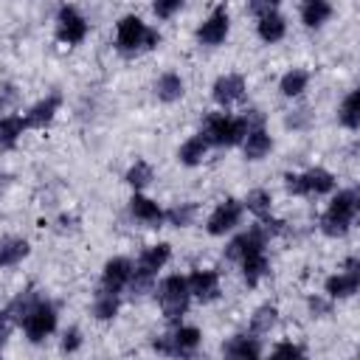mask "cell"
<instances>
[{"instance_id": "1", "label": "cell", "mask_w": 360, "mask_h": 360, "mask_svg": "<svg viewBox=\"0 0 360 360\" xmlns=\"http://www.w3.org/2000/svg\"><path fill=\"white\" fill-rule=\"evenodd\" d=\"M6 312H8V321H17L22 326L31 343H42L56 329V307L34 290L17 295Z\"/></svg>"}, {"instance_id": "2", "label": "cell", "mask_w": 360, "mask_h": 360, "mask_svg": "<svg viewBox=\"0 0 360 360\" xmlns=\"http://www.w3.org/2000/svg\"><path fill=\"white\" fill-rule=\"evenodd\" d=\"M158 42H160V34L152 31V28H149L141 17H135V14L121 17L118 25H115V48H118V53H124V56H135V53H141V51H149V48H155Z\"/></svg>"}, {"instance_id": "3", "label": "cell", "mask_w": 360, "mask_h": 360, "mask_svg": "<svg viewBox=\"0 0 360 360\" xmlns=\"http://www.w3.org/2000/svg\"><path fill=\"white\" fill-rule=\"evenodd\" d=\"M169 256H172V248H169L166 242L149 245V248L141 253L138 264H132V276H129V284H127L129 292H132V295H146V292L152 290V284H155L158 270H163V264L169 262Z\"/></svg>"}, {"instance_id": "4", "label": "cell", "mask_w": 360, "mask_h": 360, "mask_svg": "<svg viewBox=\"0 0 360 360\" xmlns=\"http://www.w3.org/2000/svg\"><path fill=\"white\" fill-rule=\"evenodd\" d=\"M354 214H357V191L354 188H343L332 197L329 208L323 211L321 217V231L332 239L338 236H346L352 222H354Z\"/></svg>"}, {"instance_id": "5", "label": "cell", "mask_w": 360, "mask_h": 360, "mask_svg": "<svg viewBox=\"0 0 360 360\" xmlns=\"http://www.w3.org/2000/svg\"><path fill=\"white\" fill-rule=\"evenodd\" d=\"M248 129L250 127H248L245 115L236 118V115H228V112H211V115H205L200 135L214 146H236V143H242Z\"/></svg>"}, {"instance_id": "6", "label": "cell", "mask_w": 360, "mask_h": 360, "mask_svg": "<svg viewBox=\"0 0 360 360\" xmlns=\"http://www.w3.org/2000/svg\"><path fill=\"white\" fill-rule=\"evenodd\" d=\"M158 301H160V309L166 315V321H180L188 309V301H191V290H188V278L186 276H166L160 284H158Z\"/></svg>"}, {"instance_id": "7", "label": "cell", "mask_w": 360, "mask_h": 360, "mask_svg": "<svg viewBox=\"0 0 360 360\" xmlns=\"http://www.w3.org/2000/svg\"><path fill=\"white\" fill-rule=\"evenodd\" d=\"M284 186H287V191H292V194L323 197V194H329V191L335 188V177H332V172L315 166V169H307V172H301V174L287 172V174H284Z\"/></svg>"}, {"instance_id": "8", "label": "cell", "mask_w": 360, "mask_h": 360, "mask_svg": "<svg viewBox=\"0 0 360 360\" xmlns=\"http://www.w3.org/2000/svg\"><path fill=\"white\" fill-rule=\"evenodd\" d=\"M202 335L197 326H177L172 335H163L158 338L152 346L163 354H194V349L200 346Z\"/></svg>"}, {"instance_id": "9", "label": "cell", "mask_w": 360, "mask_h": 360, "mask_svg": "<svg viewBox=\"0 0 360 360\" xmlns=\"http://www.w3.org/2000/svg\"><path fill=\"white\" fill-rule=\"evenodd\" d=\"M87 37V20L82 17L79 8L62 6L56 14V39L65 45H79Z\"/></svg>"}, {"instance_id": "10", "label": "cell", "mask_w": 360, "mask_h": 360, "mask_svg": "<svg viewBox=\"0 0 360 360\" xmlns=\"http://www.w3.org/2000/svg\"><path fill=\"white\" fill-rule=\"evenodd\" d=\"M239 222H242V202H239V200H225V202H219V205L211 211V217H208V222H205V231H208L211 236H225V233L233 231Z\"/></svg>"}, {"instance_id": "11", "label": "cell", "mask_w": 360, "mask_h": 360, "mask_svg": "<svg viewBox=\"0 0 360 360\" xmlns=\"http://www.w3.org/2000/svg\"><path fill=\"white\" fill-rule=\"evenodd\" d=\"M228 31H231V17H228V8L219 6L211 11V17L197 28V42L200 45H222L228 39Z\"/></svg>"}, {"instance_id": "12", "label": "cell", "mask_w": 360, "mask_h": 360, "mask_svg": "<svg viewBox=\"0 0 360 360\" xmlns=\"http://www.w3.org/2000/svg\"><path fill=\"white\" fill-rule=\"evenodd\" d=\"M267 233H264V228L256 222L253 228H248L245 233H239V236H233L231 242H228V248H225V256L231 259V262H239L242 256H248V253H253V250H264V245H267Z\"/></svg>"}, {"instance_id": "13", "label": "cell", "mask_w": 360, "mask_h": 360, "mask_svg": "<svg viewBox=\"0 0 360 360\" xmlns=\"http://www.w3.org/2000/svg\"><path fill=\"white\" fill-rule=\"evenodd\" d=\"M357 287H360V270H357V259L354 256L346 259V270L343 273L329 276L326 284H323L329 298H349V295L357 292Z\"/></svg>"}, {"instance_id": "14", "label": "cell", "mask_w": 360, "mask_h": 360, "mask_svg": "<svg viewBox=\"0 0 360 360\" xmlns=\"http://www.w3.org/2000/svg\"><path fill=\"white\" fill-rule=\"evenodd\" d=\"M129 276H132V262L127 256H112L101 270V290L118 295L129 284Z\"/></svg>"}, {"instance_id": "15", "label": "cell", "mask_w": 360, "mask_h": 360, "mask_svg": "<svg viewBox=\"0 0 360 360\" xmlns=\"http://www.w3.org/2000/svg\"><path fill=\"white\" fill-rule=\"evenodd\" d=\"M211 98L219 104V107H231L236 101L245 98V79L239 73H225L214 82L211 87Z\"/></svg>"}, {"instance_id": "16", "label": "cell", "mask_w": 360, "mask_h": 360, "mask_svg": "<svg viewBox=\"0 0 360 360\" xmlns=\"http://www.w3.org/2000/svg\"><path fill=\"white\" fill-rule=\"evenodd\" d=\"M129 211H132V217H135L138 222H143V225H149V228H160V225L166 222V211H163L155 200H149V197H143V194H135V197L129 200Z\"/></svg>"}, {"instance_id": "17", "label": "cell", "mask_w": 360, "mask_h": 360, "mask_svg": "<svg viewBox=\"0 0 360 360\" xmlns=\"http://www.w3.org/2000/svg\"><path fill=\"white\" fill-rule=\"evenodd\" d=\"M242 149H245V158H248V160H262V158L273 149V138L267 135L264 124H256V127H250V129L245 132Z\"/></svg>"}, {"instance_id": "18", "label": "cell", "mask_w": 360, "mask_h": 360, "mask_svg": "<svg viewBox=\"0 0 360 360\" xmlns=\"http://www.w3.org/2000/svg\"><path fill=\"white\" fill-rule=\"evenodd\" d=\"M59 104H62L59 93H51V96H45L42 101H37V104H34V107L25 112V127H34V129H42V127H48V124L53 121V115H56Z\"/></svg>"}, {"instance_id": "19", "label": "cell", "mask_w": 360, "mask_h": 360, "mask_svg": "<svg viewBox=\"0 0 360 360\" xmlns=\"http://www.w3.org/2000/svg\"><path fill=\"white\" fill-rule=\"evenodd\" d=\"M188 290L200 301H214L219 295V276L214 270H194L188 276Z\"/></svg>"}, {"instance_id": "20", "label": "cell", "mask_w": 360, "mask_h": 360, "mask_svg": "<svg viewBox=\"0 0 360 360\" xmlns=\"http://www.w3.org/2000/svg\"><path fill=\"white\" fill-rule=\"evenodd\" d=\"M239 267H242V276L248 281V287H256L267 273H270V259L264 250H253L248 256L239 259Z\"/></svg>"}, {"instance_id": "21", "label": "cell", "mask_w": 360, "mask_h": 360, "mask_svg": "<svg viewBox=\"0 0 360 360\" xmlns=\"http://www.w3.org/2000/svg\"><path fill=\"white\" fill-rule=\"evenodd\" d=\"M28 253H31L28 239H22V236H6V239H0V270L20 264Z\"/></svg>"}, {"instance_id": "22", "label": "cell", "mask_w": 360, "mask_h": 360, "mask_svg": "<svg viewBox=\"0 0 360 360\" xmlns=\"http://www.w3.org/2000/svg\"><path fill=\"white\" fill-rule=\"evenodd\" d=\"M228 357H239V360H256L262 357V346H259V338L253 335H233L225 349H222Z\"/></svg>"}, {"instance_id": "23", "label": "cell", "mask_w": 360, "mask_h": 360, "mask_svg": "<svg viewBox=\"0 0 360 360\" xmlns=\"http://www.w3.org/2000/svg\"><path fill=\"white\" fill-rule=\"evenodd\" d=\"M256 34H259L262 42H278L287 34V22H284V17L278 11H267L256 22Z\"/></svg>"}, {"instance_id": "24", "label": "cell", "mask_w": 360, "mask_h": 360, "mask_svg": "<svg viewBox=\"0 0 360 360\" xmlns=\"http://www.w3.org/2000/svg\"><path fill=\"white\" fill-rule=\"evenodd\" d=\"M332 17L329 0H301V22L307 28H321Z\"/></svg>"}, {"instance_id": "25", "label": "cell", "mask_w": 360, "mask_h": 360, "mask_svg": "<svg viewBox=\"0 0 360 360\" xmlns=\"http://www.w3.org/2000/svg\"><path fill=\"white\" fill-rule=\"evenodd\" d=\"M25 129H28V127H25V118H22V115H3V118H0V152L14 149L17 141H20V135H22Z\"/></svg>"}, {"instance_id": "26", "label": "cell", "mask_w": 360, "mask_h": 360, "mask_svg": "<svg viewBox=\"0 0 360 360\" xmlns=\"http://www.w3.org/2000/svg\"><path fill=\"white\" fill-rule=\"evenodd\" d=\"M205 152H208V141H205L202 135H191V138L177 149V160H180L183 166H197V163H202Z\"/></svg>"}, {"instance_id": "27", "label": "cell", "mask_w": 360, "mask_h": 360, "mask_svg": "<svg viewBox=\"0 0 360 360\" xmlns=\"http://www.w3.org/2000/svg\"><path fill=\"white\" fill-rule=\"evenodd\" d=\"M183 93H186V87H183V79H180L177 73H163V76L155 82V96H158L160 101H166V104L177 101Z\"/></svg>"}, {"instance_id": "28", "label": "cell", "mask_w": 360, "mask_h": 360, "mask_svg": "<svg viewBox=\"0 0 360 360\" xmlns=\"http://www.w3.org/2000/svg\"><path fill=\"white\" fill-rule=\"evenodd\" d=\"M307 84H309V73L301 70V68H292V70H287V73L281 76L278 90H281V96L295 98V96H301V93L307 90Z\"/></svg>"}, {"instance_id": "29", "label": "cell", "mask_w": 360, "mask_h": 360, "mask_svg": "<svg viewBox=\"0 0 360 360\" xmlns=\"http://www.w3.org/2000/svg\"><path fill=\"white\" fill-rule=\"evenodd\" d=\"M338 121H340L346 129H357V127H360V93H357V90H352V93L343 98V104H340V110H338Z\"/></svg>"}, {"instance_id": "30", "label": "cell", "mask_w": 360, "mask_h": 360, "mask_svg": "<svg viewBox=\"0 0 360 360\" xmlns=\"http://www.w3.org/2000/svg\"><path fill=\"white\" fill-rule=\"evenodd\" d=\"M270 205H273V197H270L267 188H253V191H248V197H245V202H242V208H248L256 219L270 217Z\"/></svg>"}, {"instance_id": "31", "label": "cell", "mask_w": 360, "mask_h": 360, "mask_svg": "<svg viewBox=\"0 0 360 360\" xmlns=\"http://www.w3.org/2000/svg\"><path fill=\"white\" fill-rule=\"evenodd\" d=\"M118 307H121V301H118L115 292L98 290V295H96V301H93V315H96L98 321H112V318L118 315Z\"/></svg>"}, {"instance_id": "32", "label": "cell", "mask_w": 360, "mask_h": 360, "mask_svg": "<svg viewBox=\"0 0 360 360\" xmlns=\"http://www.w3.org/2000/svg\"><path fill=\"white\" fill-rule=\"evenodd\" d=\"M276 321H278L276 307L264 304V307H259V309L253 312V318H250V329H253V335H267V332L276 326Z\"/></svg>"}, {"instance_id": "33", "label": "cell", "mask_w": 360, "mask_h": 360, "mask_svg": "<svg viewBox=\"0 0 360 360\" xmlns=\"http://www.w3.org/2000/svg\"><path fill=\"white\" fill-rule=\"evenodd\" d=\"M124 180H127L132 188H143V186L152 183V166H149L146 160H135V163L127 169Z\"/></svg>"}, {"instance_id": "34", "label": "cell", "mask_w": 360, "mask_h": 360, "mask_svg": "<svg viewBox=\"0 0 360 360\" xmlns=\"http://www.w3.org/2000/svg\"><path fill=\"white\" fill-rule=\"evenodd\" d=\"M194 217H197V205H194V202H183V205H177V208L166 211V222H172V225H177V228L191 225V222H194Z\"/></svg>"}, {"instance_id": "35", "label": "cell", "mask_w": 360, "mask_h": 360, "mask_svg": "<svg viewBox=\"0 0 360 360\" xmlns=\"http://www.w3.org/2000/svg\"><path fill=\"white\" fill-rule=\"evenodd\" d=\"M180 8H183V0H152V11H155L160 20L174 17Z\"/></svg>"}, {"instance_id": "36", "label": "cell", "mask_w": 360, "mask_h": 360, "mask_svg": "<svg viewBox=\"0 0 360 360\" xmlns=\"http://www.w3.org/2000/svg\"><path fill=\"white\" fill-rule=\"evenodd\" d=\"M79 346H82V332L73 326V329H68L62 335V352H76Z\"/></svg>"}, {"instance_id": "37", "label": "cell", "mask_w": 360, "mask_h": 360, "mask_svg": "<svg viewBox=\"0 0 360 360\" xmlns=\"http://www.w3.org/2000/svg\"><path fill=\"white\" fill-rule=\"evenodd\" d=\"M278 3L281 0H250V14H256V17H262V14H267V11H276L278 8Z\"/></svg>"}, {"instance_id": "38", "label": "cell", "mask_w": 360, "mask_h": 360, "mask_svg": "<svg viewBox=\"0 0 360 360\" xmlns=\"http://www.w3.org/2000/svg\"><path fill=\"white\" fill-rule=\"evenodd\" d=\"M273 354H276V357H304L307 352H304L301 346H295V343H278V346L273 349Z\"/></svg>"}, {"instance_id": "39", "label": "cell", "mask_w": 360, "mask_h": 360, "mask_svg": "<svg viewBox=\"0 0 360 360\" xmlns=\"http://www.w3.org/2000/svg\"><path fill=\"white\" fill-rule=\"evenodd\" d=\"M309 309H312L315 315H329V304H326L323 298H309Z\"/></svg>"}, {"instance_id": "40", "label": "cell", "mask_w": 360, "mask_h": 360, "mask_svg": "<svg viewBox=\"0 0 360 360\" xmlns=\"http://www.w3.org/2000/svg\"><path fill=\"white\" fill-rule=\"evenodd\" d=\"M8 335V312H0V343L6 340Z\"/></svg>"}]
</instances>
